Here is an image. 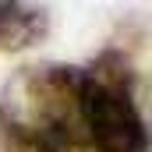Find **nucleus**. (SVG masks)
Returning <instances> with one entry per match:
<instances>
[{
  "label": "nucleus",
  "mask_w": 152,
  "mask_h": 152,
  "mask_svg": "<svg viewBox=\"0 0 152 152\" xmlns=\"http://www.w3.org/2000/svg\"><path fill=\"white\" fill-rule=\"evenodd\" d=\"M78 120L96 152H152L138 78L120 53H103L96 64L78 67Z\"/></svg>",
  "instance_id": "1"
},
{
  "label": "nucleus",
  "mask_w": 152,
  "mask_h": 152,
  "mask_svg": "<svg viewBox=\"0 0 152 152\" xmlns=\"http://www.w3.org/2000/svg\"><path fill=\"white\" fill-rule=\"evenodd\" d=\"M50 32V11L36 4H14L4 0L0 4V50L14 53V50H28Z\"/></svg>",
  "instance_id": "2"
},
{
  "label": "nucleus",
  "mask_w": 152,
  "mask_h": 152,
  "mask_svg": "<svg viewBox=\"0 0 152 152\" xmlns=\"http://www.w3.org/2000/svg\"><path fill=\"white\" fill-rule=\"evenodd\" d=\"M28 152H96L88 145L85 131H64V134H46L32 145H25Z\"/></svg>",
  "instance_id": "3"
}]
</instances>
